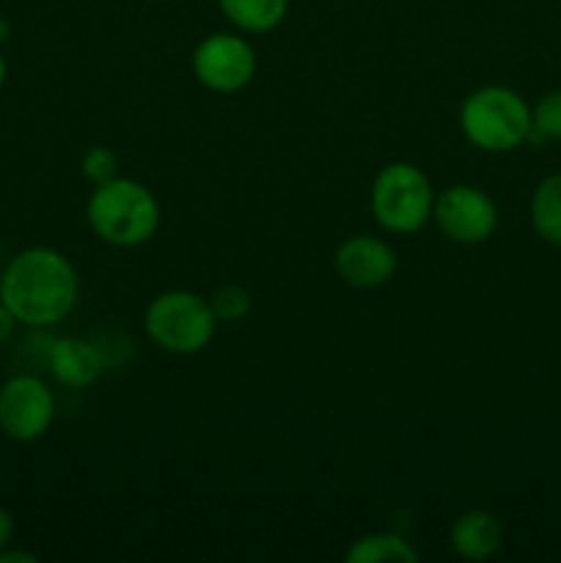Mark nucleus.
Returning <instances> with one entry per match:
<instances>
[{
  "instance_id": "11",
  "label": "nucleus",
  "mask_w": 561,
  "mask_h": 563,
  "mask_svg": "<svg viewBox=\"0 0 561 563\" xmlns=\"http://www.w3.org/2000/svg\"><path fill=\"white\" fill-rule=\"evenodd\" d=\"M50 372L66 388H88L102 374V355L88 341L64 335L50 346Z\"/></svg>"
},
{
  "instance_id": "12",
  "label": "nucleus",
  "mask_w": 561,
  "mask_h": 563,
  "mask_svg": "<svg viewBox=\"0 0 561 563\" xmlns=\"http://www.w3.org/2000/svg\"><path fill=\"white\" fill-rule=\"evenodd\" d=\"M218 5L242 33L275 31L289 11V0H218Z\"/></svg>"
},
{
  "instance_id": "10",
  "label": "nucleus",
  "mask_w": 561,
  "mask_h": 563,
  "mask_svg": "<svg viewBox=\"0 0 561 563\" xmlns=\"http://www.w3.org/2000/svg\"><path fill=\"white\" fill-rule=\"evenodd\" d=\"M451 548L465 561H487L504 544L501 520L487 509H468L451 526Z\"/></svg>"
},
{
  "instance_id": "22",
  "label": "nucleus",
  "mask_w": 561,
  "mask_h": 563,
  "mask_svg": "<svg viewBox=\"0 0 561 563\" xmlns=\"http://www.w3.org/2000/svg\"><path fill=\"white\" fill-rule=\"evenodd\" d=\"M6 75H9V69H6V58H3V55H0V88H3Z\"/></svg>"
},
{
  "instance_id": "2",
  "label": "nucleus",
  "mask_w": 561,
  "mask_h": 563,
  "mask_svg": "<svg viewBox=\"0 0 561 563\" xmlns=\"http://www.w3.org/2000/svg\"><path fill=\"white\" fill-rule=\"evenodd\" d=\"M86 220L108 245L138 247L157 234L160 203L146 185L116 176L94 187L86 203Z\"/></svg>"
},
{
  "instance_id": "14",
  "label": "nucleus",
  "mask_w": 561,
  "mask_h": 563,
  "mask_svg": "<svg viewBox=\"0 0 561 563\" xmlns=\"http://www.w3.org/2000/svg\"><path fill=\"white\" fill-rule=\"evenodd\" d=\"M531 225L548 245H561V174L544 176L531 196Z\"/></svg>"
},
{
  "instance_id": "4",
  "label": "nucleus",
  "mask_w": 561,
  "mask_h": 563,
  "mask_svg": "<svg viewBox=\"0 0 561 563\" xmlns=\"http://www.w3.org/2000/svg\"><path fill=\"white\" fill-rule=\"evenodd\" d=\"M143 328L148 339L168 355H198L212 344L218 317L209 306V297L170 289L148 302Z\"/></svg>"
},
{
  "instance_id": "18",
  "label": "nucleus",
  "mask_w": 561,
  "mask_h": 563,
  "mask_svg": "<svg viewBox=\"0 0 561 563\" xmlns=\"http://www.w3.org/2000/svg\"><path fill=\"white\" fill-rule=\"evenodd\" d=\"M14 533H16L14 515H11L6 506H0V550L9 548V544L14 542Z\"/></svg>"
},
{
  "instance_id": "6",
  "label": "nucleus",
  "mask_w": 561,
  "mask_h": 563,
  "mask_svg": "<svg viewBox=\"0 0 561 563\" xmlns=\"http://www.w3.org/2000/svg\"><path fill=\"white\" fill-rule=\"evenodd\" d=\"M55 421V394L33 374L0 385V432L14 443H36Z\"/></svg>"
},
{
  "instance_id": "15",
  "label": "nucleus",
  "mask_w": 561,
  "mask_h": 563,
  "mask_svg": "<svg viewBox=\"0 0 561 563\" xmlns=\"http://www.w3.org/2000/svg\"><path fill=\"white\" fill-rule=\"evenodd\" d=\"M209 306H212L218 322H245L253 311V297L245 286L240 284H223L209 295Z\"/></svg>"
},
{
  "instance_id": "21",
  "label": "nucleus",
  "mask_w": 561,
  "mask_h": 563,
  "mask_svg": "<svg viewBox=\"0 0 561 563\" xmlns=\"http://www.w3.org/2000/svg\"><path fill=\"white\" fill-rule=\"evenodd\" d=\"M9 36H11V22L6 20V16H0V44L9 42Z\"/></svg>"
},
{
  "instance_id": "7",
  "label": "nucleus",
  "mask_w": 561,
  "mask_h": 563,
  "mask_svg": "<svg viewBox=\"0 0 561 563\" xmlns=\"http://www.w3.org/2000/svg\"><path fill=\"white\" fill-rule=\"evenodd\" d=\"M432 220L446 240L457 245H482L498 231V207L479 187L454 185L435 196Z\"/></svg>"
},
{
  "instance_id": "16",
  "label": "nucleus",
  "mask_w": 561,
  "mask_h": 563,
  "mask_svg": "<svg viewBox=\"0 0 561 563\" xmlns=\"http://www.w3.org/2000/svg\"><path fill=\"white\" fill-rule=\"evenodd\" d=\"M528 141H561V88L537 99V104L531 108V137Z\"/></svg>"
},
{
  "instance_id": "9",
  "label": "nucleus",
  "mask_w": 561,
  "mask_h": 563,
  "mask_svg": "<svg viewBox=\"0 0 561 563\" xmlns=\"http://www.w3.org/2000/svg\"><path fill=\"white\" fill-rule=\"evenodd\" d=\"M336 273L352 289H380L396 275V253L385 240L355 234L336 251Z\"/></svg>"
},
{
  "instance_id": "20",
  "label": "nucleus",
  "mask_w": 561,
  "mask_h": 563,
  "mask_svg": "<svg viewBox=\"0 0 561 563\" xmlns=\"http://www.w3.org/2000/svg\"><path fill=\"white\" fill-rule=\"evenodd\" d=\"M0 563H36V555L28 553V550H14L9 548L0 550Z\"/></svg>"
},
{
  "instance_id": "19",
  "label": "nucleus",
  "mask_w": 561,
  "mask_h": 563,
  "mask_svg": "<svg viewBox=\"0 0 561 563\" xmlns=\"http://www.w3.org/2000/svg\"><path fill=\"white\" fill-rule=\"evenodd\" d=\"M16 319H14V313L9 311V308L3 306V302H0V346L6 344V341L11 339V335H14V330H16Z\"/></svg>"
},
{
  "instance_id": "1",
  "label": "nucleus",
  "mask_w": 561,
  "mask_h": 563,
  "mask_svg": "<svg viewBox=\"0 0 561 563\" xmlns=\"http://www.w3.org/2000/svg\"><path fill=\"white\" fill-rule=\"evenodd\" d=\"M80 280L61 251L25 247L0 273V302L25 328H53L75 311Z\"/></svg>"
},
{
  "instance_id": "3",
  "label": "nucleus",
  "mask_w": 561,
  "mask_h": 563,
  "mask_svg": "<svg viewBox=\"0 0 561 563\" xmlns=\"http://www.w3.org/2000/svg\"><path fill=\"white\" fill-rule=\"evenodd\" d=\"M460 126L462 135L482 152H515L531 137V108L512 88L484 86L462 102Z\"/></svg>"
},
{
  "instance_id": "13",
  "label": "nucleus",
  "mask_w": 561,
  "mask_h": 563,
  "mask_svg": "<svg viewBox=\"0 0 561 563\" xmlns=\"http://www.w3.org/2000/svg\"><path fill=\"white\" fill-rule=\"evenodd\" d=\"M344 561L350 563H418L421 555L407 542L405 537L394 531L366 533L344 553Z\"/></svg>"
},
{
  "instance_id": "8",
  "label": "nucleus",
  "mask_w": 561,
  "mask_h": 563,
  "mask_svg": "<svg viewBox=\"0 0 561 563\" xmlns=\"http://www.w3.org/2000/svg\"><path fill=\"white\" fill-rule=\"evenodd\" d=\"M193 75L215 93H237L256 75V53L237 33H212L193 49Z\"/></svg>"
},
{
  "instance_id": "5",
  "label": "nucleus",
  "mask_w": 561,
  "mask_h": 563,
  "mask_svg": "<svg viewBox=\"0 0 561 563\" xmlns=\"http://www.w3.org/2000/svg\"><path fill=\"white\" fill-rule=\"evenodd\" d=\"M374 220L391 234H416L432 220L435 190L429 176L413 163H391L372 181Z\"/></svg>"
},
{
  "instance_id": "17",
  "label": "nucleus",
  "mask_w": 561,
  "mask_h": 563,
  "mask_svg": "<svg viewBox=\"0 0 561 563\" xmlns=\"http://www.w3.org/2000/svg\"><path fill=\"white\" fill-rule=\"evenodd\" d=\"M80 170L94 187L105 185V181H110L119 176V157H116L113 148L91 146V148H86V154H82Z\"/></svg>"
}]
</instances>
